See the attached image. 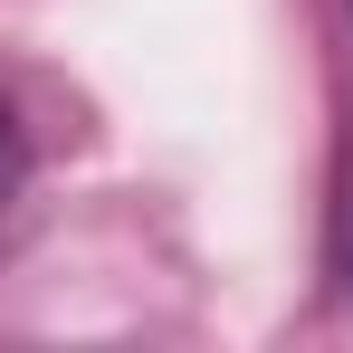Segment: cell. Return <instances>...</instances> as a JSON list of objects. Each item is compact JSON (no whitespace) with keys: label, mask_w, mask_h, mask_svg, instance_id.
I'll list each match as a JSON object with an SVG mask.
<instances>
[{"label":"cell","mask_w":353,"mask_h":353,"mask_svg":"<svg viewBox=\"0 0 353 353\" xmlns=\"http://www.w3.org/2000/svg\"><path fill=\"white\" fill-rule=\"evenodd\" d=\"M10 172H19V153H10V134H0V191H10Z\"/></svg>","instance_id":"cell-1"}]
</instances>
